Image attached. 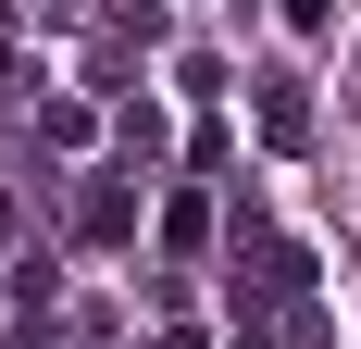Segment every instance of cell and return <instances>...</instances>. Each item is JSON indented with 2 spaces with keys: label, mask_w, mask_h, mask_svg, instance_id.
<instances>
[{
  "label": "cell",
  "mask_w": 361,
  "mask_h": 349,
  "mask_svg": "<svg viewBox=\"0 0 361 349\" xmlns=\"http://www.w3.org/2000/svg\"><path fill=\"white\" fill-rule=\"evenodd\" d=\"M287 349H336V324L312 312V300H299V312H287Z\"/></svg>",
  "instance_id": "obj_8"
},
{
  "label": "cell",
  "mask_w": 361,
  "mask_h": 349,
  "mask_svg": "<svg viewBox=\"0 0 361 349\" xmlns=\"http://www.w3.org/2000/svg\"><path fill=\"white\" fill-rule=\"evenodd\" d=\"M75 237H87V249H125V237H137V187H125V174H87V187H75Z\"/></svg>",
  "instance_id": "obj_2"
},
{
  "label": "cell",
  "mask_w": 361,
  "mask_h": 349,
  "mask_svg": "<svg viewBox=\"0 0 361 349\" xmlns=\"http://www.w3.org/2000/svg\"><path fill=\"white\" fill-rule=\"evenodd\" d=\"M224 349H274V337H262V324H237V337H224Z\"/></svg>",
  "instance_id": "obj_10"
},
{
  "label": "cell",
  "mask_w": 361,
  "mask_h": 349,
  "mask_svg": "<svg viewBox=\"0 0 361 349\" xmlns=\"http://www.w3.org/2000/svg\"><path fill=\"white\" fill-rule=\"evenodd\" d=\"M0 63H13V13H0Z\"/></svg>",
  "instance_id": "obj_11"
},
{
  "label": "cell",
  "mask_w": 361,
  "mask_h": 349,
  "mask_svg": "<svg viewBox=\"0 0 361 349\" xmlns=\"http://www.w3.org/2000/svg\"><path fill=\"white\" fill-rule=\"evenodd\" d=\"M274 13H287V37H324L336 25V0H274Z\"/></svg>",
  "instance_id": "obj_7"
},
{
  "label": "cell",
  "mask_w": 361,
  "mask_h": 349,
  "mask_svg": "<svg viewBox=\"0 0 361 349\" xmlns=\"http://www.w3.org/2000/svg\"><path fill=\"white\" fill-rule=\"evenodd\" d=\"M299 300H312V249L299 237H274V225H262V212H237V312H299Z\"/></svg>",
  "instance_id": "obj_1"
},
{
  "label": "cell",
  "mask_w": 361,
  "mask_h": 349,
  "mask_svg": "<svg viewBox=\"0 0 361 349\" xmlns=\"http://www.w3.org/2000/svg\"><path fill=\"white\" fill-rule=\"evenodd\" d=\"M0 249H13V200H0Z\"/></svg>",
  "instance_id": "obj_12"
},
{
  "label": "cell",
  "mask_w": 361,
  "mask_h": 349,
  "mask_svg": "<svg viewBox=\"0 0 361 349\" xmlns=\"http://www.w3.org/2000/svg\"><path fill=\"white\" fill-rule=\"evenodd\" d=\"M262 150H312V88L299 75H262Z\"/></svg>",
  "instance_id": "obj_3"
},
{
  "label": "cell",
  "mask_w": 361,
  "mask_h": 349,
  "mask_svg": "<svg viewBox=\"0 0 361 349\" xmlns=\"http://www.w3.org/2000/svg\"><path fill=\"white\" fill-rule=\"evenodd\" d=\"M149 349H212V337H200V324H162V337H149Z\"/></svg>",
  "instance_id": "obj_9"
},
{
  "label": "cell",
  "mask_w": 361,
  "mask_h": 349,
  "mask_svg": "<svg viewBox=\"0 0 361 349\" xmlns=\"http://www.w3.org/2000/svg\"><path fill=\"white\" fill-rule=\"evenodd\" d=\"M37 138H50V150H87V138H100V112H87V100H37Z\"/></svg>",
  "instance_id": "obj_4"
},
{
  "label": "cell",
  "mask_w": 361,
  "mask_h": 349,
  "mask_svg": "<svg viewBox=\"0 0 361 349\" xmlns=\"http://www.w3.org/2000/svg\"><path fill=\"white\" fill-rule=\"evenodd\" d=\"M112 138H125V162H162V138H175V125H162L149 100H125V125H112Z\"/></svg>",
  "instance_id": "obj_5"
},
{
  "label": "cell",
  "mask_w": 361,
  "mask_h": 349,
  "mask_svg": "<svg viewBox=\"0 0 361 349\" xmlns=\"http://www.w3.org/2000/svg\"><path fill=\"white\" fill-rule=\"evenodd\" d=\"M212 237V200H162V249H200Z\"/></svg>",
  "instance_id": "obj_6"
}]
</instances>
